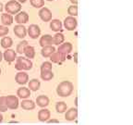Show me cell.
<instances>
[{"instance_id":"ab89813d","label":"cell","mask_w":133,"mask_h":125,"mask_svg":"<svg viewBox=\"0 0 133 125\" xmlns=\"http://www.w3.org/2000/svg\"><path fill=\"white\" fill-rule=\"evenodd\" d=\"M26 1H27V0H18V2L21 3H21H25Z\"/></svg>"},{"instance_id":"d4e9b609","label":"cell","mask_w":133,"mask_h":125,"mask_svg":"<svg viewBox=\"0 0 133 125\" xmlns=\"http://www.w3.org/2000/svg\"><path fill=\"white\" fill-rule=\"evenodd\" d=\"M40 86H41V83L38 79H31V81L29 82V89L30 91H37L39 90Z\"/></svg>"},{"instance_id":"30bf717a","label":"cell","mask_w":133,"mask_h":125,"mask_svg":"<svg viewBox=\"0 0 133 125\" xmlns=\"http://www.w3.org/2000/svg\"><path fill=\"white\" fill-rule=\"evenodd\" d=\"M15 81L17 82V83L19 84H26L29 81V75L26 72H23V71H19L16 74L15 76Z\"/></svg>"},{"instance_id":"d6a6232c","label":"cell","mask_w":133,"mask_h":125,"mask_svg":"<svg viewBox=\"0 0 133 125\" xmlns=\"http://www.w3.org/2000/svg\"><path fill=\"white\" fill-rule=\"evenodd\" d=\"M52 63L49 61H45L42 64L41 66V71H52Z\"/></svg>"},{"instance_id":"5b68a950","label":"cell","mask_w":133,"mask_h":125,"mask_svg":"<svg viewBox=\"0 0 133 125\" xmlns=\"http://www.w3.org/2000/svg\"><path fill=\"white\" fill-rule=\"evenodd\" d=\"M77 25H78V21L74 17H71V16L66 17L64 21V27L68 31H74L77 28Z\"/></svg>"},{"instance_id":"74e56055","label":"cell","mask_w":133,"mask_h":125,"mask_svg":"<svg viewBox=\"0 0 133 125\" xmlns=\"http://www.w3.org/2000/svg\"><path fill=\"white\" fill-rule=\"evenodd\" d=\"M2 59H3V54H2V52L0 51V62L2 61Z\"/></svg>"},{"instance_id":"b9f144b4","label":"cell","mask_w":133,"mask_h":125,"mask_svg":"<svg viewBox=\"0 0 133 125\" xmlns=\"http://www.w3.org/2000/svg\"><path fill=\"white\" fill-rule=\"evenodd\" d=\"M0 75H1V69H0Z\"/></svg>"},{"instance_id":"7c38bea8","label":"cell","mask_w":133,"mask_h":125,"mask_svg":"<svg viewBox=\"0 0 133 125\" xmlns=\"http://www.w3.org/2000/svg\"><path fill=\"white\" fill-rule=\"evenodd\" d=\"M71 51H72V45H71L70 43H69V42L64 43V44H61L60 46H58V49H57V52L61 53V54H63L66 57V55H69Z\"/></svg>"},{"instance_id":"8992f818","label":"cell","mask_w":133,"mask_h":125,"mask_svg":"<svg viewBox=\"0 0 133 125\" xmlns=\"http://www.w3.org/2000/svg\"><path fill=\"white\" fill-rule=\"evenodd\" d=\"M27 33L31 39H37L40 35H41V29L38 25L36 24H31L28 28Z\"/></svg>"},{"instance_id":"277c9868","label":"cell","mask_w":133,"mask_h":125,"mask_svg":"<svg viewBox=\"0 0 133 125\" xmlns=\"http://www.w3.org/2000/svg\"><path fill=\"white\" fill-rule=\"evenodd\" d=\"M19 98L16 96H6V108L9 109H17L19 107Z\"/></svg>"},{"instance_id":"d590c367","label":"cell","mask_w":133,"mask_h":125,"mask_svg":"<svg viewBox=\"0 0 133 125\" xmlns=\"http://www.w3.org/2000/svg\"><path fill=\"white\" fill-rule=\"evenodd\" d=\"M77 56H78V53H77V52H76V53H74V61H75V63H76V64H77V63H78Z\"/></svg>"},{"instance_id":"cb8c5ba5","label":"cell","mask_w":133,"mask_h":125,"mask_svg":"<svg viewBox=\"0 0 133 125\" xmlns=\"http://www.w3.org/2000/svg\"><path fill=\"white\" fill-rule=\"evenodd\" d=\"M23 53H24V55L26 56V58H27L28 59H31V58H33L34 56H35V49H34L33 46L28 45V46L25 47Z\"/></svg>"},{"instance_id":"9a60e30c","label":"cell","mask_w":133,"mask_h":125,"mask_svg":"<svg viewBox=\"0 0 133 125\" xmlns=\"http://www.w3.org/2000/svg\"><path fill=\"white\" fill-rule=\"evenodd\" d=\"M39 44L42 47H44V46H52L53 45V36L50 35V34L43 35L41 38H40Z\"/></svg>"},{"instance_id":"7bdbcfd3","label":"cell","mask_w":133,"mask_h":125,"mask_svg":"<svg viewBox=\"0 0 133 125\" xmlns=\"http://www.w3.org/2000/svg\"><path fill=\"white\" fill-rule=\"evenodd\" d=\"M47 1H53V0H47Z\"/></svg>"},{"instance_id":"f35d334b","label":"cell","mask_w":133,"mask_h":125,"mask_svg":"<svg viewBox=\"0 0 133 125\" xmlns=\"http://www.w3.org/2000/svg\"><path fill=\"white\" fill-rule=\"evenodd\" d=\"M3 121V115L1 114V112H0V123Z\"/></svg>"},{"instance_id":"60d3db41","label":"cell","mask_w":133,"mask_h":125,"mask_svg":"<svg viewBox=\"0 0 133 125\" xmlns=\"http://www.w3.org/2000/svg\"><path fill=\"white\" fill-rule=\"evenodd\" d=\"M2 9H3V8H2V4L0 3V10H2Z\"/></svg>"},{"instance_id":"8fae6325","label":"cell","mask_w":133,"mask_h":125,"mask_svg":"<svg viewBox=\"0 0 133 125\" xmlns=\"http://www.w3.org/2000/svg\"><path fill=\"white\" fill-rule=\"evenodd\" d=\"M28 21H29V15L25 11L17 13V15L15 16V21L18 24H24V23L28 22Z\"/></svg>"},{"instance_id":"836d02e7","label":"cell","mask_w":133,"mask_h":125,"mask_svg":"<svg viewBox=\"0 0 133 125\" xmlns=\"http://www.w3.org/2000/svg\"><path fill=\"white\" fill-rule=\"evenodd\" d=\"M9 32V29H8L6 26H4V25H0V37H4Z\"/></svg>"},{"instance_id":"7a4b0ae2","label":"cell","mask_w":133,"mask_h":125,"mask_svg":"<svg viewBox=\"0 0 133 125\" xmlns=\"http://www.w3.org/2000/svg\"><path fill=\"white\" fill-rule=\"evenodd\" d=\"M32 68V62L31 59H28L23 57H19L16 58L15 69L18 71H30Z\"/></svg>"},{"instance_id":"f1b7e54d","label":"cell","mask_w":133,"mask_h":125,"mask_svg":"<svg viewBox=\"0 0 133 125\" xmlns=\"http://www.w3.org/2000/svg\"><path fill=\"white\" fill-rule=\"evenodd\" d=\"M28 46V41L26 40H23V41L19 42V44L17 45V48H16V51L19 54H22L23 51H24L25 47Z\"/></svg>"},{"instance_id":"3957f363","label":"cell","mask_w":133,"mask_h":125,"mask_svg":"<svg viewBox=\"0 0 133 125\" xmlns=\"http://www.w3.org/2000/svg\"><path fill=\"white\" fill-rule=\"evenodd\" d=\"M5 9L8 14H17L21 9V4L16 0H10L5 5Z\"/></svg>"},{"instance_id":"4fadbf2b","label":"cell","mask_w":133,"mask_h":125,"mask_svg":"<svg viewBox=\"0 0 133 125\" xmlns=\"http://www.w3.org/2000/svg\"><path fill=\"white\" fill-rule=\"evenodd\" d=\"M50 117H51V112L47 108H42L38 112V120L42 122L47 121L48 120H50Z\"/></svg>"},{"instance_id":"ba28073f","label":"cell","mask_w":133,"mask_h":125,"mask_svg":"<svg viewBox=\"0 0 133 125\" xmlns=\"http://www.w3.org/2000/svg\"><path fill=\"white\" fill-rule=\"evenodd\" d=\"M3 58H5V60H6V62L11 63V62H13V61H15V59L17 58V53L15 52V50L8 48V49H6V51L4 52Z\"/></svg>"},{"instance_id":"484cf974","label":"cell","mask_w":133,"mask_h":125,"mask_svg":"<svg viewBox=\"0 0 133 125\" xmlns=\"http://www.w3.org/2000/svg\"><path fill=\"white\" fill-rule=\"evenodd\" d=\"M64 40H65L64 34H63V33H57L53 36V45L60 46L61 44H63Z\"/></svg>"},{"instance_id":"4316f807","label":"cell","mask_w":133,"mask_h":125,"mask_svg":"<svg viewBox=\"0 0 133 125\" xmlns=\"http://www.w3.org/2000/svg\"><path fill=\"white\" fill-rule=\"evenodd\" d=\"M54 77V73L52 71H41V78L44 81H50Z\"/></svg>"},{"instance_id":"44dd1931","label":"cell","mask_w":133,"mask_h":125,"mask_svg":"<svg viewBox=\"0 0 133 125\" xmlns=\"http://www.w3.org/2000/svg\"><path fill=\"white\" fill-rule=\"evenodd\" d=\"M54 52H56V48H55L53 46H44V47H43L41 50L42 56L44 57V58H49Z\"/></svg>"},{"instance_id":"7402d4cb","label":"cell","mask_w":133,"mask_h":125,"mask_svg":"<svg viewBox=\"0 0 133 125\" xmlns=\"http://www.w3.org/2000/svg\"><path fill=\"white\" fill-rule=\"evenodd\" d=\"M50 22V28L54 32H59L62 29V22L59 20H51Z\"/></svg>"},{"instance_id":"d6986e66","label":"cell","mask_w":133,"mask_h":125,"mask_svg":"<svg viewBox=\"0 0 133 125\" xmlns=\"http://www.w3.org/2000/svg\"><path fill=\"white\" fill-rule=\"evenodd\" d=\"M21 106L25 110H32V109L35 108V103L33 102L32 100L24 99L22 102L21 103Z\"/></svg>"},{"instance_id":"83f0119b","label":"cell","mask_w":133,"mask_h":125,"mask_svg":"<svg viewBox=\"0 0 133 125\" xmlns=\"http://www.w3.org/2000/svg\"><path fill=\"white\" fill-rule=\"evenodd\" d=\"M66 108H68V106L65 102L61 101V102H57L56 105V109L58 113H64L65 111H66Z\"/></svg>"},{"instance_id":"1f68e13d","label":"cell","mask_w":133,"mask_h":125,"mask_svg":"<svg viewBox=\"0 0 133 125\" xmlns=\"http://www.w3.org/2000/svg\"><path fill=\"white\" fill-rule=\"evenodd\" d=\"M8 110L6 105V96H0V112H6Z\"/></svg>"},{"instance_id":"603a6c76","label":"cell","mask_w":133,"mask_h":125,"mask_svg":"<svg viewBox=\"0 0 133 125\" xmlns=\"http://www.w3.org/2000/svg\"><path fill=\"white\" fill-rule=\"evenodd\" d=\"M13 45V40L12 38H10L9 36H4L1 39V46L5 49H8L10 48Z\"/></svg>"},{"instance_id":"52a82bcc","label":"cell","mask_w":133,"mask_h":125,"mask_svg":"<svg viewBox=\"0 0 133 125\" xmlns=\"http://www.w3.org/2000/svg\"><path fill=\"white\" fill-rule=\"evenodd\" d=\"M39 16L42 21L44 22H47L52 20V12L47 8H42L39 11Z\"/></svg>"},{"instance_id":"5bb4252c","label":"cell","mask_w":133,"mask_h":125,"mask_svg":"<svg viewBox=\"0 0 133 125\" xmlns=\"http://www.w3.org/2000/svg\"><path fill=\"white\" fill-rule=\"evenodd\" d=\"M78 117V109L76 108H71L69 110H66V114H65V119L69 121H75Z\"/></svg>"},{"instance_id":"f546056e","label":"cell","mask_w":133,"mask_h":125,"mask_svg":"<svg viewBox=\"0 0 133 125\" xmlns=\"http://www.w3.org/2000/svg\"><path fill=\"white\" fill-rule=\"evenodd\" d=\"M31 5L36 8H42L44 6V0H30Z\"/></svg>"},{"instance_id":"4dcf8cb0","label":"cell","mask_w":133,"mask_h":125,"mask_svg":"<svg viewBox=\"0 0 133 125\" xmlns=\"http://www.w3.org/2000/svg\"><path fill=\"white\" fill-rule=\"evenodd\" d=\"M68 13L69 14V16L75 17L78 15V7L77 5H72V6L69 7L68 8Z\"/></svg>"},{"instance_id":"2e32d148","label":"cell","mask_w":133,"mask_h":125,"mask_svg":"<svg viewBox=\"0 0 133 125\" xmlns=\"http://www.w3.org/2000/svg\"><path fill=\"white\" fill-rule=\"evenodd\" d=\"M49 58L52 62L59 63V64L62 63L63 61H65V59H66V56H64V55L61 54V53H59V52H54Z\"/></svg>"},{"instance_id":"ffe728a7","label":"cell","mask_w":133,"mask_h":125,"mask_svg":"<svg viewBox=\"0 0 133 125\" xmlns=\"http://www.w3.org/2000/svg\"><path fill=\"white\" fill-rule=\"evenodd\" d=\"M1 21H2L4 26H9L13 23V17L12 15L8 14V13H3L1 15Z\"/></svg>"},{"instance_id":"e575fe53","label":"cell","mask_w":133,"mask_h":125,"mask_svg":"<svg viewBox=\"0 0 133 125\" xmlns=\"http://www.w3.org/2000/svg\"><path fill=\"white\" fill-rule=\"evenodd\" d=\"M47 122L48 123H58L59 121H57V120H48Z\"/></svg>"},{"instance_id":"8d00e7d4","label":"cell","mask_w":133,"mask_h":125,"mask_svg":"<svg viewBox=\"0 0 133 125\" xmlns=\"http://www.w3.org/2000/svg\"><path fill=\"white\" fill-rule=\"evenodd\" d=\"M70 2L72 3L73 5H77L78 4V0H70Z\"/></svg>"},{"instance_id":"9c48e42d","label":"cell","mask_w":133,"mask_h":125,"mask_svg":"<svg viewBox=\"0 0 133 125\" xmlns=\"http://www.w3.org/2000/svg\"><path fill=\"white\" fill-rule=\"evenodd\" d=\"M14 33L15 35L18 36L19 38H25L27 35V29L23 26L22 24H18L14 27Z\"/></svg>"},{"instance_id":"6da1fadb","label":"cell","mask_w":133,"mask_h":125,"mask_svg":"<svg viewBox=\"0 0 133 125\" xmlns=\"http://www.w3.org/2000/svg\"><path fill=\"white\" fill-rule=\"evenodd\" d=\"M73 83L69 81L61 82L56 87V94L62 97H68L73 92Z\"/></svg>"},{"instance_id":"ac0fdd59","label":"cell","mask_w":133,"mask_h":125,"mask_svg":"<svg viewBox=\"0 0 133 125\" xmlns=\"http://www.w3.org/2000/svg\"><path fill=\"white\" fill-rule=\"evenodd\" d=\"M17 96L21 99H27L31 96V91L27 87H21L17 91Z\"/></svg>"},{"instance_id":"e0dca14e","label":"cell","mask_w":133,"mask_h":125,"mask_svg":"<svg viewBox=\"0 0 133 125\" xmlns=\"http://www.w3.org/2000/svg\"><path fill=\"white\" fill-rule=\"evenodd\" d=\"M36 104L40 108H45V107H47L49 105V98H48V96L41 95V96H37V98H36Z\"/></svg>"}]
</instances>
